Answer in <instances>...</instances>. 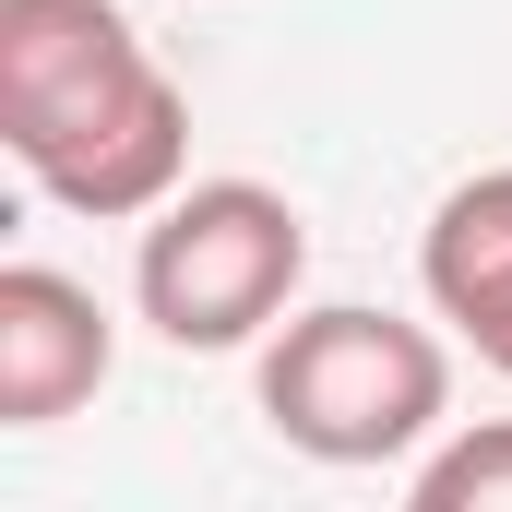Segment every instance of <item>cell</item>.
Masks as SVG:
<instances>
[{"label": "cell", "mask_w": 512, "mask_h": 512, "mask_svg": "<svg viewBox=\"0 0 512 512\" xmlns=\"http://www.w3.org/2000/svg\"><path fill=\"white\" fill-rule=\"evenodd\" d=\"M0 143L96 227H143L191 179V96L120 0H0Z\"/></svg>", "instance_id": "6da1fadb"}, {"label": "cell", "mask_w": 512, "mask_h": 512, "mask_svg": "<svg viewBox=\"0 0 512 512\" xmlns=\"http://www.w3.org/2000/svg\"><path fill=\"white\" fill-rule=\"evenodd\" d=\"M453 405V358L429 322L334 298V310H286L262 346V429L310 465H405Z\"/></svg>", "instance_id": "7a4b0ae2"}, {"label": "cell", "mask_w": 512, "mask_h": 512, "mask_svg": "<svg viewBox=\"0 0 512 512\" xmlns=\"http://www.w3.org/2000/svg\"><path fill=\"white\" fill-rule=\"evenodd\" d=\"M298 274H310V215L286 191H262V179H179L143 215L131 298H143V322L179 358H227V346H262L298 310Z\"/></svg>", "instance_id": "3957f363"}, {"label": "cell", "mask_w": 512, "mask_h": 512, "mask_svg": "<svg viewBox=\"0 0 512 512\" xmlns=\"http://www.w3.org/2000/svg\"><path fill=\"white\" fill-rule=\"evenodd\" d=\"M108 370H120L108 298L48 262H0V429H60L72 405L108 393Z\"/></svg>", "instance_id": "277c9868"}, {"label": "cell", "mask_w": 512, "mask_h": 512, "mask_svg": "<svg viewBox=\"0 0 512 512\" xmlns=\"http://www.w3.org/2000/svg\"><path fill=\"white\" fill-rule=\"evenodd\" d=\"M417 286H429V310L465 346L489 322H512V167H477V179L441 191V215L417 239Z\"/></svg>", "instance_id": "5b68a950"}, {"label": "cell", "mask_w": 512, "mask_h": 512, "mask_svg": "<svg viewBox=\"0 0 512 512\" xmlns=\"http://www.w3.org/2000/svg\"><path fill=\"white\" fill-rule=\"evenodd\" d=\"M405 501H417V512H512V417H489V429H453L441 453H417Z\"/></svg>", "instance_id": "8992f818"}]
</instances>
